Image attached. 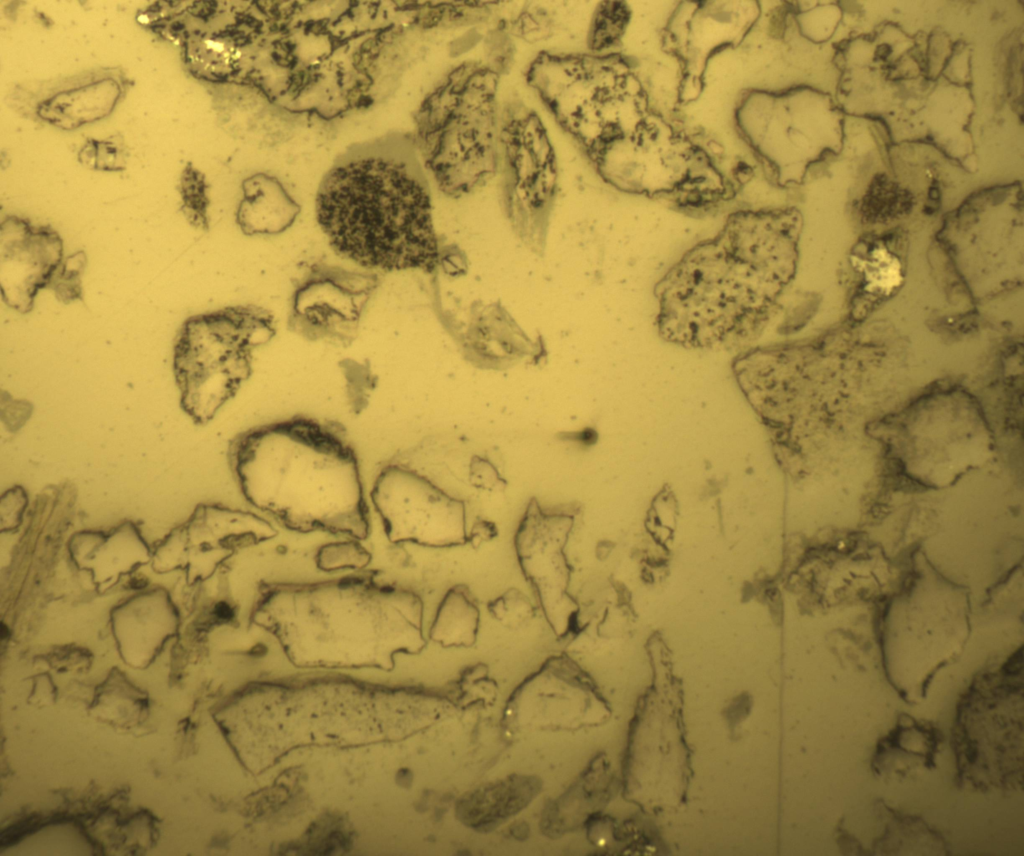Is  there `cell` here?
Listing matches in <instances>:
<instances>
[{
	"label": "cell",
	"mask_w": 1024,
	"mask_h": 856,
	"mask_svg": "<svg viewBox=\"0 0 1024 856\" xmlns=\"http://www.w3.org/2000/svg\"><path fill=\"white\" fill-rule=\"evenodd\" d=\"M798 238V216L789 210L731 216L655 284L661 337L689 348L754 338L795 275Z\"/></svg>",
	"instance_id": "cell-1"
},
{
	"label": "cell",
	"mask_w": 1024,
	"mask_h": 856,
	"mask_svg": "<svg viewBox=\"0 0 1024 856\" xmlns=\"http://www.w3.org/2000/svg\"><path fill=\"white\" fill-rule=\"evenodd\" d=\"M413 139L389 134L341 154L323 177L316 217L331 247L368 269L433 272L440 263L428 187Z\"/></svg>",
	"instance_id": "cell-2"
},
{
	"label": "cell",
	"mask_w": 1024,
	"mask_h": 856,
	"mask_svg": "<svg viewBox=\"0 0 1024 856\" xmlns=\"http://www.w3.org/2000/svg\"><path fill=\"white\" fill-rule=\"evenodd\" d=\"M245 498L287 529L369 533L357 455L338 421L297 415L237 434L227 451Z\"/></svg>",
	"instance_id": "cell-3"
},
{
	"label": "cell",
	"mask_w": 1024,
	"mask_h": 856,
	"mask_svg": "<svg viewBox=\"0 0 1024 856\" xmlns=\"http://www.w3.org/2000/svg\"><path fill=\"white\" fill-rule=\"evenodd\" d=\"M253 617L283 639L355 641L362 646L360 642L384 638L397 650L413 653L425 645L419 596L362 579L269 587Z\"/></svg>",
	"instance_id": "cell-4"
},
{
	"label": "cell",
	"mask_w": 1024,
	"mask_h": 856,
	"mask_svg": "<svg viewBox=\"0 0 1024 856\" xmlns=\"http://www.w3.org/2000/svg\"><path fill=\"white\" fill-rule=\"evenodd\" d=\"M499 77L487 64L463 62L444 76L416 114L415 147L449 197L475 191L497 172Z\"/></svg>",
	"instance_id": "cell-5"
},
{
	"label": "cell",
	"mask_w": 1024,
	"mask_h": 856,
	"mask_svg": "<svg viewBox=\"0 0 1024 856\" xmlns=\"http://www.w3.org/2000/svg\"><path fill=\"white\" fill-rule=\"evenodd\" d=\"M276 334L274 316L253 305L188 317L176 336L173 372L180 405L195 424L211 421L252 374V353Z\"/></svg>",
	"instance_id": "cell-6"
},
{
	"label": "cell",
	"mask_w": 1024,
	"mask_h": 856,
	"mask_svg": "<svg viewBox=\"0 0 1024 856\" xmlns=\"http://www.w3.org/2000/svg\"><path fill=\"white\" fill-rule=\"evenodd\" d=\"M1021 655L978 676L961 696L951 727L955 781L976 791H1012L1023 783Z\"/></svg>",
	"instance_id": "cell-7"
},
{
	"label": "cell",
	"mask_w": 1024,
	"mask_h": 856,
	"mask_svg": "<svg viewBox=\"0 0 1024 856\" xmlns=\"http://www.w3.org/2000/svg\"><path fill=\"white\" fill-rule=\"evenodd\" d=\"M370 496L393 543L441 548L468 541L463 503L422 474L408 451L395 454L382 466Z\"/></svg>",
	"instance_id": "cell-8"
},
{
	"label": "cell",
	"mask_w": 1024,
	"mask_h": 856,
	"mask_svg": "<svg viewBox=\"0 0 1024 856\" xmlns=\"http://www.w3.org/2000/svg\"><path fill=\"white\" fill-rule=\"evenodd\" d=\"M574 515V511L544 510L532 499L514 537L520 569L557 636L571 631L579 612L569 592L572 567L565 553Z\"/></svg>",
	"instance_id": "cell-9"
},
{
	"label": "cell",
	"mask_w": 1024,
	"mask_h": 856,
	"mask_svg": "<svg viewBox=\"0 0 1024 856\" xmlns=\"http://www.w3.org/2000/svg\"><path fill=\"white\" fill-rule=\"evenodd\" d=\"M379 284L372 272L312 264L292 293L288 328L309 341L348 346Z\"/></svg>",
	"instance_id": "cell-10"
},
{
	"label": "cell",
	"mask_w": 1024,
	"mask_h": 856,
	"mask_svg": "<svg viewBox=\"0 0 1024 856\" xmlns=\"http://www.w3.org/2000/svg\"><path fill=\"white\" fill-rule=\"evenodd\" d=\"M499 140L507 170V198L521 226L539 224L557 183V163L538 114L519 100L508 102L499 119Z\"/></svg>",
	"instance_id": "cell-11"
},
{
	"label": "cell",
	"mask_w": 1024,
	"mask_h": 856,
	"mask_svg": "<svg viewBox=\"0 0 1024 856\" xmlns=\"http://www.w3.org/2000/svg\"><path fill=\"white\" fill-rule=\"evenodd\" d=\"M132 83L120 68H100L16 84L8 103L26 118L70 131L109 116Z\"/></svg>",
	"instance_id": "cell-12"
},
{
	"label": "cell",
	"mask_w": 1024,
	"mask_h": 856,
	"mask_svg": "<svg viewBox=\"0 0 1024 856\" xmlns=\"http://www.w3.org/2000/svg\"><path fill=\"white\" fill-rule=\"evenodd\" d=\"M602 702L591 679L568 656L548 659L514 691L508 704L515 726L580 727Z\"/></svg>",
	"instance_id": "cell-13"
},
{
	"label": "cell",
	"mask_w": 1024,
	"mask_h": 856,
	"mask_svg": "<svg viewBox=\"0 0 1024 856\" xmlns=\"http://www.w3.org/2000/svg\"><path fill=\"white\" fill-rule=\"evenodd\" d=\"M64 242L50 225L7 215L0 224V294L11 309L27 314L39 291L50 284L64 260Z\"/></svg>",
	"instance_id": "cell-14"
},
{
	"label": "cell",
	"mask_w": 1024,
	"mask_h": 856,
	"mask_svg": "<svg viewBox=\"0 0 1024 856\" xmlns=\"http://www.w3.org/2000/svg\"><path fill=\"white\" fill-rule=\"evenodd\" d=\"M943 742L944 735L933 722L902 712L894 727L878 740L871 769L888 782L917 777L936 768Z\"/></svg>",
	"instance_id": "cell-15"
},
{
	"label": "cell",
	"mask_w": 1024,
	"mask_h": 856,
	"mask_svg": "<svg viewBox=\"0 0 1024 856\" xmlns=\"http://www.w3.org/2000/svg\"><path fill=\"white\" fill-rule=\"evenodd\" d=\"M236 223L243 234L277 235L289 229L301 211L278 178L258 172L245 178Z\"/></svg>",
	"instance_id": "cell-16"
},
{
	"label": "cell",
	"mask_w": 1024,
	"mask_h": 856,
	"mask_svg": "<svg viewBox=\"0 0 1024 856\" xmlns=\"http://www.w3.org/2000/svg\"><path fill=\"white\" fill-rule=\"evenodd\" d=\"M539 790L536 778L510 776L463 796L456 806V814L465 825L487 830L526 807Z\"/></svg>",
	"instance_id": "cell-17"
},
{
	"label": "cell",
	"mask_w": 1024,
	"mask_h": 856,
	"mask_svg": "<svg viewBox=\"0 0 1024 856\" xmlns=\"http://www.w3.org/2000/svg\"><path fill=\"white\" fill-rule=\"evenodd\" d=\"M478 605L466 585L451 587L442 598L430 628V638L443 647H470L477 638Z\"/></svg>",
	"instance_id": "cell-18"
},
{
	"label": "cell",
	"mask_w": 1024,
	"mask_h": 856,
	"mask_svg": "<svg viewBox=\"0 0 1024 856\" xmlns=\"http://www.w3.org/2000/svg\"><path fill=\"white\" fill-rule=\"evenodd\" d=\"M181 198V211L193 227L202 231L209 230L208 218V183L205 175L191 162L183 168L178 184Z\"/></svg>",
	"instance_id": "cell-19"
},
{
	"label": "cell",
	"mask_w": 1024,
	"mask_h": 856,
	"mask_svg": "<svg viewBox=\"0 0 1024 856\" xmlns=\"http://www.w3.org/2000/svg\"><path fill=\"white\" fill-rule=\"evenodd\" d=\"M128 147L122 134L105 139H86L77 158L84 167L101 172H121L128 164Z\"/></svg>",
	"instance_id": "cell-20"
},
{
	"label": "cell",
	"mask_w": 1024,
	"mask_h": 856,
	"mask_svg": "<svg viewBox=\"0 0 1024 856\" xmlns=\"http://www.w3.org/2000/svg\"><path fill=\"white\" fill-rule=\"evenodd\" d=\"M339 367L345 378L350 410L355 415L360 414L369 404L370 395L378 383V376L373 373L368 360L358 362L346 358L339 362Z\"/></svg>",
	"instance_id": "cell-21"
},
{
	"label": "cell",
	"mask_w": 1024,
	"mask_h": 856,
	"mask_svg": "<svg viewBox=\"0 0 1024 856\" xmlns=\"http://www.w3.org/2000/svg\"><path fill=\"white\" fill-rule=\"evenodd\" d=\"M88 257L84 250L66 256L50 284L55 298L63 304L83 301L82 276Z\"/></svg>",
	"instance_id": "cell-22"
},
{
	"label": "cell",
	"mask_w": 1024,
	"mask_h": 856,
	"mask_svg": "<svg viewBox=\"0 0 1024 856\" xmlns=\"http://www.w3.org/2000/svg\"><path fill=\"white\" fill-rule=\"evenodd\" d=\"M626 20L627 11L622 3H602L590 28L589 48L597 51L610 47L621 35Z\"/></svg>",
	"instance_id": "cell-23"
},
{
	"label": "cell",
	"mask_w": 1024,
	"mask_h": 856,
	"mask_svg": "<svg viewBox=\"0 0 1024 856\" xmlns=\"http://www.w3.org/2000/svg\"><path fill=\"white\" fill-rule=\"evenodd\" d=\"M487 609L495 619L509 626L525 623L535 612L530 599L517 588L503 592L488 603Z\"/></svg>",
	"instance_id": "cell-24"
},
{
	"label": "cell",
	"mask_w": 1024,
	"mask_h": 856,
	"mask_svg": "<svg viewBox=\"0 0 1024 856\" xmlns=\"http://www.w3.org/2000/svg\"><path fill=\"white\" fill-rule=\"evenodd\" d=\"M318 565L323 569L361 567L370 558L367 551L356 541L329 543L317 555Z\"/></svg>",
	"instance_id": "cell-25"
},
{
	"label": "cell",
	"mask_w": 1024,
	"mask_h": 856,
	"mask_svg": "<svg viewBox=\"0 0 1024 856\" xmlns=\"http://www.w3.org/2000/svg\"><path fill=\"white\" fill-rule=\"evenodd\" d=\"M470 478L473 485L482 489L493 490L503 485L494 468L484 461L473 463Z\"/></svg>",
	"instance_id": "cell-26"
},
{
	"label": "cell",
	"mask_w": 1024,
	"mask_h": 856,
	"mask_svg": "<svg viewBox=\"0 0 1024 856\" xmlns=\"http://www.w3.org/2000/svg\"><path fill=\"white\" fill-rule=\"evenodd\" d=\"M496 536V528L494 524L488 521H479L475 523L468 535V541L474 548L479 547L482 543H485Z\"/></svg>",
	"instance_id": "cell-27"
},
{
	"label": "cell",
	"mask_w": 1024,
	"mask_h": 856,
	"mask_svg": "<svg viewBox=\"0 0 1024 856\" xmlns=\"http://www.w3.org/2000/svg\"><path fill=\"white\" fill-rule=\"evenodd\" d=\"M575 440H578L582 444L590 445L593 444L597 439V434L592 429H585L575 434Z\"/></svg>",
	"instance_id": "cell-28"
},
{
	"label": "cell",
	"mask_w": 1024,
	"mask_h": 856,
	"mask_svg": "<svg viewBox=\"0 0 1024 856\" xmlns=\"http://www.w3.org/2000/svg\"><path fill=\"white\" fill-rule=\"evenodd\" d=\"M130 585H131L132 587H135V588H138V587H143V586H145V581H144L143 579H141V578H134V579H133V580H132V581L130 582Z\"/></svg>",
	"instance_id": "cell-29"
}]
</instances>
